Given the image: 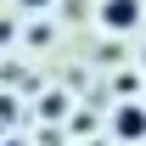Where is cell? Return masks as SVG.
Here are the masks:
<instances>
[{"mask_svg":"<svg viewBox=\"0 0 146 146\" xmlns=\"http://www.w3.org/2000/svg\"><path fill=\"white\" fill-rule=\"evenodd\" d=\"M135 23H141V0H101V28L129 34Z\"/></svg>","mask_w":146,"mask_h":146,"instance_id":"obj_1","label":"cell"},{"mask_svg":"<svg viewBox=\"0 0 146 146\" xmlns=\"http://www.w3.org/2000/svg\"><path fill=\"white\" fill-rule=\"evenodd\" d=\"M112 129H118V141H146V107L124 101V107L112 112Z\"/></svg>","mask_w":146,"mask_h":146,"instance_id":"obj_2","label":"cell"},{"mask_svg":"<svg viewBox=\"0 0 146 146\" xmlns=\"http://www.w3.org/2000/svg\"><path fill=\"white\" fill-rule=\"evenodd\" d=\"M17 6H28V11H45V6H51V0H17Z\"/></svg>","mask_w":146,"mask_h":146,"instance_id":"obj_3","label":"cell"},{"mask_svg":"<svg viewBox=\"0 0 146 146\" xmlns=\"http://www.w3.org/2000/svg\"><path fill=\"white\" fill-rule=\"evenodd\" d=\"M6 146H28V141H6Z\"/></svg>","mask_w":146,"mask_h":146,"instance_id":"obj_4","label":"cell"}]
</instances>
